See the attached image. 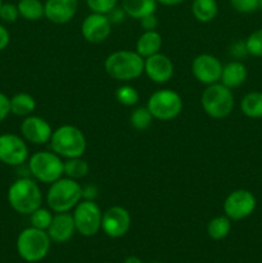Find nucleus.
<instances>
[{
    "label": "nucleus",
    "mask_w": 262,
    "mask_h": 263,
    "mask_svg": "<svg viewBox=\"0 0 262 263\" xmlns=\"http://www.w3.org/2000/svg\"><path fill=\"white\" fill-rule=\"evenodd\" d=\"M8 203L20 215L30 216L43 203V193L36 180L28 177L17 179L8 189Z\"/></svg>",
    "instance_id": "nucleus-1"
},
{
    "label": "nucleus",
    "mask_w": 262,
    "mask_h": 263,
    "mask_svg": "<svg viewBox=\"0 0 262 263\" xmlns=\"http://www.w3.org/2000/svg\"><path fill=\"white\" fill-rule=\"evenodd\" d=\"M82 200V186L69 177H61L50 184L46 192V203L51 212L64 213L73 210Z\"/></svg>",
    "instance_id": "nucleus-2"
},
{
    "label": "nucleus",
    "mask_w": 262,
    "mask_h": 263,
    "mask_svg": "<svg viewBox=\"0 0 262 263\" xmlns=\"http://www.w3.org/2000/svg\"><path fill=\"white\" fill-rule=\"evenodd\" d=\"M104 69L117 81H133L144 73V58L136 51H113L105 58Z\"/></svg>",
    "instance_id": "nucleus-3"
},
{
    "label": "nucleus",
    "mask_w": 262,
    "mask_h": 263,
    "mask_svg": "<svg viewBox=\"0 0 262 263\" xmlns=\"http://www.w3.org/2000/svg\"><path fill=\"white\" fill-rule=\"evenodd\" d=\"M49 143L51 151L64 159L82 157L87 146L84 133L73 125L59 126L53 130Z\"/></svg>",
    "instance_id": "nucleus-4"
},
{
    "label": "nucleus",
    "mask_w": 262,
    "mask_h": 263,
    "mask_svg": "<svg viewBox=\"0 0 262 263\" xmlns=\"http://www.w3.org/2000/svg\"><path fill=\"white\" fill-rule=\"evenodd\" d=\"M51 240L45 230L30 226L23 229L17 238L18 256L28 263L40 262L48 256Z\"/></svg>",
    "instance_id": "nucleus-5"
},
{
    "label": "nucleus",
    "mask_w": 262,
    "mask_h": 263,
    "mask_svg": "<svg viewBox=\"0 0 262 263\" xmlns=\"http://www.w3.org/2000/svg\"><path fill=\"white\" fill-rule=\"evenodd\" d=\"M200 104L207 116L215 120H222L231 115L235 105L233 90L221 82L208 85L202 92Z\"/></svg>",
    "instance_id": "nucleus-6"
},
{
    "label": "nucleus",
    "mask_w": 262,
    "mask_h": 263,
    "mask_svg": "<svg viewBox=\"0 0 262 263\" xmlns=\"http://www.w3.org/2000/svg\"><path fill=\"white\" fill-rule=\"evenodd\" d=\"M64 161L53 151L36 152L28 157V172L31 176L43 184H53L64 176Z\"/></svg>",
    "instance_id": "nucleus-7"
},
{
    "label": "nucleus",
    "mask_w": 262,
    "mask_h": 263,
    "mask_svg": "<svg viewBox=\"0 0 262 263\" xmlns=\"http://www.w3.org/2000/svg\"><path fill=\"white\" fill-rule=\"evenodd\" d=\"M146 108L154 120L172 121L182 112L184 103L179 92L171 89L157 90L149 97Z\"/></svg>",
    "instance_id": "nucleus-8"
},
{
    "label": "nucleus",
    "mask_w": 262,
    "mask_h": 263,
    "mask_svg": "<svg viewBox=\"0 0 262 263\" xmlns=\"http://www.w3.org/2000/svg\"><path fill=\"white\" fill-rule=\"evenodd\" d=\"M73 221L76 231L82 236H95L102 230L103 211L95 200L82 199L73 208Z\"/></svg>",
    "instance_id": "nucleus-9"
},
{
    "label": "nucleus",
    "mask_w": 262,
    "mask_h": 263,
    "mask_svg": "<svg viewBox=\"0 0 262 263\" xmlns=\"http://www.w3.org/2000/svg\"><path fill=\"white\" fill-rule=\"evenodd\" d=\"M257 199L252 192L247 189L233 190L223 200V213L231 221H241L248 218L256 211Z\"/></svg>",
    "instance_id": "nucleus-10"
},
{
    "label": "nucleus",
    "mask_w": 262,
    "mask_h": 263,
    "mask_svg": "<svg viewBox=\"0 0 262 263\" xmlns=\"http://www.w3.org/2000/svg\"><path fill=\"white\" fill-rule=\"evenodd\" d=\"M28 159L27 141L15 134L0 135V162L10 167L22 166Z\"/></svg>",
    "instance_id": "nucleus-11"
},
{
    "label": "nucleus",
    "mask_w": 262,
    "mask_h": 263,
    "mask_svg": "<svg viewBox=\"0 0 262 263\" xmlns=\"http://www.w3.org/2000/svg\"><path fill=\"white\" fill-rule=\"evenodd\" d=\"M131 228V215L126 208L113 205L103 212L102 231L110 239L125 236Z\"/></svg>",
    "instance_id": "nucleus-12"
},
{
    "label": "nucleus",
    "mask_w": 262,
    "mask_h": 263,
    "mask_svg": "<svg viewBox=\"0 0 262 263\" xmlns=\"http://www.w3.org/2000/svg\"><path fill=\"white\" fill-rule=\"evenodd\" d=\"M222 67L223 64L217 57L207 53L199 54L192 62V73L198 82L208 86L220 82Z\"/></svg>",
    "instance_id": "nucleus-13"
},
{
    "label": "nucleus",
    "mask_w": 262,
    "mask_h": 263,
    "mask_svg": "<svg viewBox=\"0 0 262 263\" xmlns=\"http://www.w3.org/2000/svg\"><path fill=\"white\" fill-rule=\"evenodd\" d=\"M112 32V22L108 14L91 12L84 18L81 25L82 37L90 44L104 43Z\"/></svg>",
    "instance_id": "nucleus-14"
},
{
    "label": "nucleus",
    "mask_w": 262,
    "mask_h": 263,
    "mask_svg": "<svg viewBox=\"0 0 262 263\" xmlns=\"http://www.w3.org/2000/svg\"><path fill=\"white\" fill-rule=\"evenodd\" d=\"M144 73L154 84L163 85L174 77L175 67L171 59L159 51L144 59Z\"/></svg>",
    "instance_id": "nucleus-15"
},
{
    "label": "nucleus",
    "mask_w": 262,
    "mask_h": 263,
    "mask_svg": "<svg viewBox=\"0 0 262 263\" xmlns=\"http://www.w3.org/2000/svg\"><path fill=\"white\" fill-rule=\"evenodd\" d=\"M21 134L26 141L35 145H43L49 143L53 134L50 123L39 116H27L21 123Z\"/></svg>",
    "instance_id": "nucleus-16"
},
{
    "label": "nucleus",
    "mask_w": 262,
    "mask_h": 263,
    "mask_svg": "<svg viewBox=\"0 0 262 263\" xmlns=\"http://www.w3.org/2000/svg\"><path fill=\"white\" fill-rule=\"evenodd\" d=\"M45 18L54 25L71 22L79 10V0H46L44 3Z\"/></svg>",
    "instance_id": "nucleus-17"
},
{
    "label": "nucleus",
    "mask_w": 262,
    "mask_h": 263,
    "mask_svg": "<svg viewBox=\"0 0 262 263\" xmlns=\"http://www.w3.org/2000/svg\"><path fill=\"white\" fill-rule=\"evenodd\" d=\"M46 233H48L50 240L54 243H67L68 240H71L72 236L76 233L73 216L69 212L55 213Z\"/></svg>",
    "instance_id": "nucleus-18"
},
{
    "label": "nucleus",
    "mask_w": 262,
    "mask_h": 263,
    "mask_svg": "<svg viewBox=\"0 0 262 263\" xmlns=\"http://www.w3.org/2000/svg\"><path fill=\"white\" fill-rule=\"evenodd\" d=\"M248 79V69L247 66L240 61H231L222 67L220 82L229 89L240 87Z\"/></svg>",
    "instance_id": "nucleus-19"
},
{
    "label": "nucleus",
    "mask_w": 262,
    "mask_h": 263,
    "mask_svg": "<svg viewBox=\"0 0 262 263\" xmlns=\"http://www.w3.org/2000/svg\"><path fill=\"white\" fill-rule=\"evenodd\" d=\"M162 44H163V40H162V36L158 31H144L136 41L135 51L145 59L148 57L159 53Z\"/></svg>",
    "instance_id": "nucleus-20"
},
{
    "label": "nucleus",
    "mask_w": 262,
    "mask_h": 263,
    "mask_svg": "<svg viewBox=\"0 0 262 263\" xmlns=\"http://www.w3.org/2000/svg\"><path fill=\"white\" fill-rule=\"evenodd\" d=\"M157 0H122V10L127 17L141 20L157 10Z\"/></svg>",
    "instance_id": "nucleus-21"
},
{
    "label": "nucleus",
    "mask_w": 262,
    "mask_h": 263,
    "mask_svg": "<svg viewBox=\"0 0 262 263\" xmlns=\"http://www.w3.org/2000/svg\"><path fill=\"white\" fill-rule=\"evenodd\" d=\"M36 109V100L28 92H18L10 98V113L18 117L31 116Z\"/></svg>",
    "instance_id": "nucleus-22"
},
{
    "label": "nucleus",
    "mask_w": 262,
    "mask_h": 263,
    "mask_svg": "<svg viewBox=\"0 0 262 263\" xmlns=\"http://www.w3.org/2000/svg\"><path fill=\"white\" fill-rule=\"evenodd\" d=\"M218 4L216 0H193L192 14L198 22L208 23L217 17Z\"/></svg>",
    "instance_id": "nucleus-23"
},
{
    "label": "nucleus",
    "mask_w": 262,
    "mask_h": 263,
    "mask_svg": "<svg viewBox=\"0 0 262 263\" xmlns=\"http://www.w3.org/2000/svg\"><path fill=\"white\" fill-rule=\"evenodd\" d=\"M240 110L248 118H262V91L247 92L240 100Z\"/></svg>",
    "instance_id": "nucleus-24"
},
{
    "label": "nucleus",
    "mask_w": 262,
    "mask_h": 263,
    "mask_svg": "<svg viewBox=\"0 0 262 263\" xmlns=\"http://www.w3.org/2000/svg\"><path fill=\"white\" fill-rule=\"evenodd\" d=\"M20 17L26 21H39L45 17V8L41 0H20L17 4Z\"/></svg>",
    "instance_id": "nucleus-25"
},
{
    "label": "nucleus",
    "mask_w": 262,
    "mask_h": 263,
    "mask_svg": "<svg viewBox=\"0 0 262 263\" xmlns=\"http://www.w3.org/2000/svg\"><path fill=\"white\" fill-rule=\"evenodd\" d=\"M231 231V220L228 216H216L207 223V234L212 240H223Z\"/></svg>",
    "instance_id": "nucleus-26"
},
{
    "label": "nucleus",
    "mask_w": 262,
    "mask_h": 263,
    "mask_svg": "<svg viewBox=\"0 0 262 263\" xmlns=\"http://www.w3.org/2000/svg\"><path fill=\"white\" fill-rule=\"evenodd\" d=\"M90 171V166L82 157H77V158H69L64 161L63 164V174L66 177H69L72 180L84 179Z\"/></svg>",
    "instance_id": "nucleus-27"
},
{
    "label": "nucleus",
    "mask_w": 262,
    "mask_h": 263,
    "mask_svg": "<svg viewBox=\"0 0 262 263\" xmlns=\"http://www.w3.org/2000/svg\"><path fill=\"white\" fill-rule=\"evenodd\" d=\"M153 120V116L151 115L146 107L135 108L130 115V125L138 131L148 130Z\"/></svg>",
    "instance_id": "nucleus-28"
},
{
    "label": "nucleus",
    "mask_w": 262,
    "mask_h": 263,
    "mask_svg": "<svg viewBox=\"0 0 262 263\" xmlns=\"http://www.w3.org/2000/svg\"><path fill=\"white\" fill-rule=\"evenodd\" d=\"M139 92L131 85H122L116 90V99L125 107H134L139 102Z\"/></svg>",
    "instance_id": "nucleus-29"
},
{
    "label": "nucleus",
    "mask_w": 262,
    "mask_h": 263,
    "mask_svg": "<svg viewBox=\"0 0 262 263\" xmlns=\"http://www.w3.org/2000/svg\"><path fill=\"white\" fill-rule=\"evenodd\" d=\"M53 213L48 208H38L35 212H32L30 215V221L31 226L36 229H40V230H48L49 226H50L51 221H53Z\"/></svg>",
    "instance_id": "nucleus-30"
},
{
    "label": "nucleus",
    "mask_w": 262,
    "mask_h": 263,
    "mask_svg": "<svg viewBox=\"0 0 262 263\" xmlns=\"http://www.w3.org/2000/svg\"><path fill=\"white\" fill-rule=\"evenodd\" d=\"M244 41H246L248 55L262 58V27L249 33V36Z\"/></svg>",
    "instance_id": "nucleus-31"
},
{
    "label": "nucleus",
    "mask_w": 262,
    "mask_h": 263,
    "mask_svg": "<svg viewBox=\"0 0 262 263\" xmlns=\"http://www.w3.org/2000/svg\"><path fill=\"white\" fill-rule=\"evenodd\" d=\"M118 0H86V5L94 13L109 14L115 8H117Z\"/></svg>",
    "instance_id": "nucleus-32"
},
{
    "label": "nucleus",
    "mask_w": 262,
    "mask_h": 263,
    "mask_svg": "<svg viewBox=\"0 0 262 263\" xmlns=\"http://www.w3.org/2000/svg\"><path fill=\"white\" fill-rule=\"evenodd\" d=\"M230 5L235 12L249 14L259 9V0H230Z\"/></svg>",
    "instance_id": "nucleus-33"
},
{
    "label": "nucleus",
    "mask_w": 262,
    "mask_h": 263,
    "mask_svg": "<svg viewBox=\"0 0 262 263\" xmlns=\"http://www.w3.org/2000/svg\"><path fill=\"white\" fill-rule=\"evenodd\" d=\"M18 17H20V12H18L17 4L3 3V5L0 7V20L3 22L13 23L18 20Z\"/></svg>",
    "instance_id": "nucleus-34"
},
{
    "label": "nucleus",
    "mask_w": 262,
    "mask_h": 263,
    "mask_svg": "<svg viewBox=\"0 0 262 263\" xmlns=\"http://www.w3.org/2000/svg\"><path fill=\"white\" fill-rule=\"evenodd\" d=\"M230 55L234 57L236 61L244 58L246 55H248V51H247L246 41H236L233 45L230 46Z\"/></svg>",
    "instance_id": "nucleus-35"
},
{
    "label": "nucleus",
    "mask_w": 262,
    "mask_h": 263,
    "mask_svg": "<svg viewBox=\"0 0 262 263\" xmlns=\"http://www.w3.org/2000/svg\"><path fill=\"white\" fill-rule=\"evenodd\" d=\"M10 115V98L0 91V122Z\"/></svg>",
    "instance_id": "nucleus-36"
},
{
    "label": "nucleus",
    "mask_w": 262,
    "mask_h": 263,
    "mask_svg": "<svg viewBox=\"0 0 262 263\" xmlns=\"http://www.w3.org/2000/svg\"><path fill=\"white\" fill-rule=\"evenodd\" d=\"M139 21H140V25H141V27H143L144 31H153V30H156L157 26H158V20H157V17H156V13L145 15V17L141 18V20H139Z\"/></svg>",
    "instance_id": "nucleus-37"
},
{
    "label": "nucleus",
    "mask_w": 262,
    "mask_h": 263,
    "mask_svg": "<svg viewBox=\"0 0 262 263\" xmlns=\"http://www.w3.org/2000/svg\"><path fill=\"white\" fill-rule=\"evenodd\" d=\"M10 43V33L4 26L0 23V51H3L4 49H7V46Z\"/></svg>",
    "instance_id": "nucleus-38"
},
{
    "label": "nucleus",
    "mask_w": 262,
    "mask_h": 263,
    "mask_svg": "<svg viewBox=\"0 0 262 263\" xmlns=\"http://www.w3.org/2000/svg\"><path fill=\"white\" fill-rule=\"evenodd\" d=\"M98 197V189L94 185H87V186L82 187V199L86 200H95Z\"/></svg>",
    "instance_id": "nucleus-39"
},
{
    "label": "nucleus",
    "mask_w": 262,
    "mask_h": 263,
    "mask_svg": "<svg viewBox=\"0 0 262 263\" xmlns=\"http://www.w3.org/2000/svg\"><path fill=\"white\" fill-rule=\"evenodd\" d=\"M184 2L185 0H157V3H159L162 5H166V7H174V5H179Z\"/></svg>",
    "instance_id": "nucleus-40"
},
{
    "label": "nucleus",
    "mask_w": 262,
    "mask_h": 263,
    "mask_svg": "<svg viewBox=\"0 0 262 263\" xmlns=\"http://www.w3.org/2000/svg\"><path fill=\"white\" fill-rule=\"evenodd\" d=\"M123 263H144V262L141 261V259L139 258V257L128 256V257H126L125 261H123Z\"/></svg>",
    "instance_id": "nucleus-41"
},
{
    "label": "nucleus",
    "mask_w": 262,
    "mask_h": 263,
    "mask_svg": "<svg viewBox=\"0 0 262 263\" xmlns=\"http://www.w3.org/2000/svg\"><path fill=\"white\" fill-rule=\"evenodd\" d=\"M259 10L262 12V0H259Z\"/></svg>",
    "instance_id": "nucleus-42"
},
{
    "label": "nucleus",
    "mask_w": 262,
    "mask_h": 263,
    "mask_svg": "<svg viewBox=\"0 0 262 263\" xmlns=\"http://www.w3.org/2000/svg\"><path fill=\"white\" fill-rule=\"evenodd\" d=\"M3 5V0H0V7H2Z\"/></svg>",
    "instance_id": "nucleus-43"
},
{
    "label": "nucleus",
    "mask_w": 262,
    "mask_h": 263,
    "mask_svg": "<svg viewBox=\"0 0 262 263\" xmlns=\"http://www.w3.org/2000/svg\"><path fill=\"white\" fill-rule=\"evenodd\" d=\"M152 263H163V262H152Z\"/></svg>",
    "instance_id": "nucleus-44"
}]
</instances>
